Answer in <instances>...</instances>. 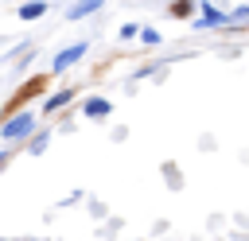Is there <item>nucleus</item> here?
I'll list each match as a JSON object with an SVG mask.
<instances>
[{"label":"nucleus","mask_w":249,"mask_h":241,"mask_svg":"<svg viewBox=\"0 0 249 241\" xmlns=\"http://www.w3.org/2000/svg\"><path fill=\"white\" fill-rule=\"evenodd\" d=\"M31 132H35V113H31V109H19V113H12V117L0 124V136H4L8 144L23 140V136H31Z\"/></svg>","instance_id":"f257e3e1"},{"label":"nucleus","mask_w":249,"mask_h":241,"mask_svg":"<svg viewBox=\"0 0 249 241\" xmlns=\"http://www.w3.org/2000/svg\"><path fill=\"white\" fill-rule=\"evenodd\" d=\"M86 51H89V43H74V47L58 51V54H54V62H51V70H58V74H62V70H66V66H74V62H78Z\"/></svg>","instance_id":"f03ea898"},{"label":"nucleus","mask_w":249,"mask_h":241,"mask_svg":"<svg viewBox=\"0 0 249 241\" xmlns=\"http://www.w3.org/2000/svg\"><path fill=\"white\" fill-rule=\"evenodd\" d=\"M198 8H202V19H198V27H222V23L230 19V16H226V12H218L214 4H198Z\"/></svg>","instance_id":"7ed1b4c3"},{"label":"nucleus","mask_w":249,"mask_h":241,"mask_svg":"<svg viewBox=\"0 0 249 241\" xmlns=\"http://www.w3.org/2000/svg\"><path fill=\"white\" fill-rule=\"evenodd\" d=\"M82 113H86V117H109V113H113V101H105V97H86Z\"/></svg>","instance_id":"20e7f679"},{"label":"nucleus","mask_w":249,"mask_h":241,"mask_svg":"<svg viewBox=\"0 0 249 241\" xmlns=\"http://www.w3.org/2000/svg\"><path fill=\"white\" fill-rule=\"evenodd\" d=\"M70 97H74V89H58V93H51V97L43 101V113H54V109H58V105H66Z\"/></svg>","instance_id":"39448f33"},{"label":"nucleus","mask_w":249,"mask_h":241,"mask_svg":"<svg viewBox=\"0 0 249 241\" xmlns=\"http://www.w3.org/2000/svg\"><path fill=\"white\" fill-rule=\"evenodd\" d=\"M97 8H101L97 0H82V4H74V8L66 12V16H70V19H82V16H89V12H97Z\"/></svg>","instance_id":"423d86ee"},{"label":"nucleus","mask_w":249,"mask_h":241,"mask_svg":"<svg viewBox=\"0 0 249 241\" xmlns=\"http://www.w3.org/2000/svg\"><path fill=\"white\" fill-rule=\"evenodd\" d=\"M43 12H47V4H19L16 16H19V19H39Z\"/></svg>","instance_id":"0eeeda50"},{"label":"nucleus","mask_w":249,"mask_h":241,"mask_svg":"<svg viewBox=\"0 0 249 241\" xmlns=\"http://www.w3.org/2000/svg\"><path fill=\"white\" fill-rule=\"evenodd\" d=\"M47 144H51V132H47V128H43V132H39V136H35V140H31V155H39V152H43V148H47Z\"/></svg>","instance_id":"6e6552de"},{"label":"nucleus","mask_w":249,"mask_h":241,"mask_svg":"<svg viewBox=\"0 0 249 241\" xmlns=\"http://www.w3.org/2000/svg\"><path fill=\"white\" fill-rule=\"evenodd\" d=\"M140 39H144V43H160V31H156V27H140Z\"/></svg>","instance_id":"1a4fd4ad"},{"label":"nucleus","mask_w":249,"mask_h":241,"mask_svg":"<svg viewBox=\"0 0 249 241\" xmlns=\"http://www.w3.org/2000/svg\"><path fill=\"white\" fill-rule=\"evenodd\" d=\"M132 35H140V23H124L121 27V39H132Z\"/></svg>","instance_id":"9d476101"},{"label":"nucleus","mask_w":249,"mask_h":241,"mask_svg":"<svg viewBox=\"0 0 249 241\" xmlns=\"http://www.w3.org/2000/svg\"><path fill=\"white\" fill-rule=\"evenodd\" d=\"M230 19H249V8H233V16Z\"/></svg>","instance_id":"9b49d317"},{"label":"nucleus","mask_w":249,"mask_h":241,"mask_svg":"<svg viewBox=\"0 0 249 241\" xmlns=\"http://www.w3.org/2000/svg\"><path fill=\"white\" fill-rule=\"evenodd\" d=\"M8 159H12V152H0V167H4V163H8Z\"/></svg>","instance_id":"f8f14e48"},{"label":"nucleus","mask_w":249,"mask_h":241,"mask_svg":"<svg viewBox=\"0 0 249 241\" xmlns=\"http://www.w3.org/2000/svg\"><path fill=\"white\" fill-rule=\"evenodd\" d=\"M0 241H4V237H0Z\"/></svg>","instance_id":"ddd939ff"}]
</instances>
